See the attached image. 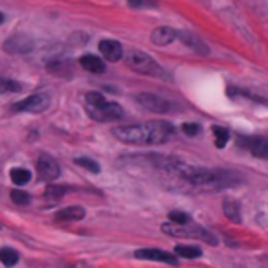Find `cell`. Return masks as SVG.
Segmentation results:
<instances>
[{
	"instance_id": "cell-22",
	"label": "cell",
	"mask_w": 268,
	"mask_h": 268,
	"mask_svg": "<svg viewBox=\"0 0 268 268\" xmlns=\"http://www.w3.org/2000/svg\"><path fill=\"white\" fill-rule=\"evenodd\" d=\"M73 162H75V165H81L83 169L90 171V173H99V164L96 162V160H90V158H86V156H81V158H75Z\"/></svg>"
},
{
	"instance_id": "cell-16",
	"label": "cell",
	"mask_w": 268,
	"mask_h": 268,
	"mask_svg": "<svg viewBox=\"0 0 268 268\" xmlns=\"http://www.w3.org/2000/svg\"><path fill=\"white\" fill-rule=\"evenodd\" d=\"M222 211H224V215L232 220V222L241 224L243 217H241V206H239V202H235L233 199H224V202H222Z\"/></svg>"
},
{
	"instance_id": "cell-7",
	"label": "cell",
	"mask_w": 268,
	"mask_h": 268,
	"mask_svg": "<svg viewBox=\"0 0 268 268\" xmlns=\"http://www.w3.org/2000/svg\"><path fill=\"white\" fill-rule=\"evenodd\" d=\"M33 39H30L28 35L24 33H15L13 37H9L6 43L2 44V48L4 52L7 54H13V55H18V54H28L33 50Z\"/></svg>"
},
{
	"instance_id": "cell-17",
	"label": "cell",
	"mask_w": 268,
	"mask_h": 268,
	"mask_svg": "<svg viewBox=\"0 0 268 268\" xmlns=\"http://www.w3.org/2000/svg\"><path fill=\"white\" fill-rule=\"evenodd\" d=\"M175 254L180 257H186V259H197V257L202 256V250L199 246H193V244H177Z\"/></svg>"
},
{
	"instance_id": "cell-3",
	"label": "cell",
	"mask_w": 268,
	"mask_h": 268,
	"mask_svg": "<svg viewBox=\"0 0 268 268\" xmlns=\"http://www.w3.org/2000/svg\"><path fill=\"white\" fill-rule=\"evenodd\" d=\"M162 232L171 235V237H195L201 239L204 243L211 244V246H217L219 241L211 232L204 230L202 226L191 224V222H186V224H177V222H169V224H162Z\"/></svg>"
},
{
	"instance_id": "cell-4",
	"label": "cell",
	"mask_w": 268,
	"mask_h": 268,
	"mask_svg": "<svg viewBox=\"0 0 268 268\" xmlns=\"http://www.w3.org/2000/svg\"><path fill=\"white\" fill-rule=\"evenodd\" d=\"M125 65L136 73H143V75H151V77L164 75V70L160 68L158 63L143 52H129L125 55Z\"/></svg>"
},
{
	"instance_id": "cell-18",
	"label": "cell",
	"mask_w": 268,
	"mask_h": 268,
	"mask_svg": "<svg viewBox=\"0 0 268 268\" xmlns=\"http://www.w3.org/2000/svg\"><path fill=\"white\" fill-rule=\"evenodd\" d=\"M9 177H11L13 184H17V186H26V184L31 180V173L28 169L15 167V169L9 171Z\"/></svg>"
},
{
	"instance_id": "cell-9",
	"label": "cell",
	"mask_w": 268,
	"mask_h": 268,
	"mask_svg": "<svg viewBox=\"0 0 268 268\" xmlns=\"http://www.w3.org/2000/svg\"><path fill=\"white\" fill-rule=\"evenodd\" d=\"M134 257L138 259H145V261H158V263H165V265H178L177 256L173 254H167L164 250H158V248H141V250L134 252Z\"/></svg>"
},
{
	"instance_id": "cell-13",
	"label": "cell",
	"mask_w": 268,
	"mask_h": 268,
	"mask_svg": "<svg viewBox=\"0 0 268 268\" xmlns=\"http://www.w3.org/2000/svg\"><path fill=\"white\" fill-rule=\"evenodd\" d=\"M177 39H180L184 44H188L189 48L195 50V52H199V54H202V55L209 54V48H207L206 44L202 43V41L195 35V33H189V31H177Z\"/></svg>"
},
{
	"instance_id": "cell-28",
	"label": "cell",
	"mask_w": 268,
	"mask_h": 268,
	"mask_svg": "<svg viewBox=\"0 0 268 268\" xmlns=\"http://www.w3.org/2000/svg\"><path fill=\"white\" fill-rule=\"evenodd\" d=\"M4 20H6V15H4V13H0V24H2Z\"/></svg>"
},
{
	"instance_id": "cell-21",
	"label": "cell",
	"mask_w": 268,
	"mask_h": 268,
	"mask_svg": "<svg viewBox=\"0 0 268 268\" xmlns=\"http://www.w3.org/2000/svg\"><path fill=\"white\" fill-rule=\"evenodd\" d=\"M20 90H22V86L18 85L17 81L0 77V94H15V92H20Z\"/></svg>"
},
{
	"instance_id": "cell-24",
	"label": "cell",
	"mask_w": 268,
	"mask_h": 268,
	"mask_svg": "<svg viewBox=\"0 0 268 268\" xmlns=\"http://www.w3.org/2000/svg\"><path fill=\"white\" fill-rule=\"evenodd\" d=\"M65 193H67V189L63 188V186H48L44 195L48 197V199H52V201H61L63 197H65Z\"/></svg>"
},
{
	"instance_id": "cell-2",
	"label": "cell",
	"mask_w": 268,
	"mask_h": 268,
	"mask_svg": "<svg viewBox=\"0 0 268 268\" xmlns=\"http://www.w3.org/2000/svg\"><path fill=\"white\" fill-rule=\"evenodd\" d=\"M86 114L99 123L112 122V120H122L123 109L118 103L107 101L99 92H88L85 98Z\"/></svg>"
},
{
	"instance_id": "cell-12",
	"label": "cell",
	"mask_w": 268,
	"mask_h": 268,
	"mask_svg": "<svg viewBox=\"0 0 268 268\" xmlns=\"http://www.w3.org/2000/svg\"><path fill=\"white\" fill-rule=\"evenodd\" d=\"M175 39H177V31L169 28V26H158L151 33V43L156 44V46H167Z\"/></svg>"
},
{
	"instance_id": "cell-11",
	"label": "cell",
	"mask_w": 268,
	"mask_h": 268,
	"mask_svg": "<svg viewBox=\"0 0 268 268\" xmlns=\"http://www.w3.org/2000/svg\"><path fill=\"white\" fill-rule=\"evenodd\" d=\"M99 52H101V55L110 63H116L123 57L122 44L118 43V41H112V39L101 41V43H99Z\"/></svg>"
},
{
	"instance_id": "cell-10",
	"label": "cell",
	"mask_w": 268,
	"mask_h": 268,
	"mask_svg": "<svg viewBox=\"0 0 268 268\" xmlns=\"http://www.w3.org/2000/svg\"><path fill=\"white\" fill-rule=\"evenodd\" d=\"M241 145H244L248 151L257 156V158H268V141L263 136H254V138H241Z\"/></svg>"
},
{
	"instance_id": "cell-14",
	"label": "cell",
	"mask_w": 268,
	"mask_h": 268,
	"mask_svg": "<svg viewBox=\"0 0 268 268\" xmlns=\"http://www.w3.org/2000/svg\"><path fill=\"white\" fill-rule=\"evenodd\" d=\"M85 217V209L81 206H68L63 207L61 211L55 213V220H63V222H75Z\"/></svg>"
},
{
	"instance_id": "cell-20",
	"label": "cell",
	"mask_w": 268,
	"mask_h": 268,
	"mask_svg": "<svg viewBox=\"0 0 268 268\" xmlns=\"http://www.w3.org/2000/svg\"><path fill=\"white\" fill-rule=\"evenodd\" d=\"M213 134H215V145L219 147V149H224L228 140H230V131L224 127H219V125H215L213 127Z\"/></svg>"
},
{
	"instance_id": "cell-26",
	"label": "cell",
	"mask_w": 268,
	"mask_h": 268,
	"mask_svg": "<svg viewBox=\"0 0 268 268\" xmlns=\"http://www.w3.org/2000/svg\"><path fill=\"white\" fill-rule=\"evenodd\" d=\"M129 6L136 7V9H143V7H156V0H129Z\"/></svg>"
},
{
	"instance_id": "cell-25",
	"label": "cell",
	"mask_w": 268,
	"mask_h": 268,
	"mask_svg": "<svg viewBox=\"0 0 268 268\" xmlns=\"http://www.w3.org/2000/svg\"><path fill=\"white\" fill-rule=\"evenodd\" d=\"M171 222H177V224H186V222H191V217L184 211H171L169 213Z\"/></svg>"
},
{
	"instance_id": "cell-15",
	"label": "cell",
	"mask_w": 268,
	"mask_h": 268,
	"mask_svg": "<svg viewBox=\"0 0 268 268\" xmlns=\"http://www.w3.org/2000/svg\"><path fill=\"white\" fill-rule=\"evenodd\" d=\"M79 65L83 70H86V72H90V73H103L105 72V63L101 61L99 57H96V55H90V54L83 55L79 59Z\"/></svg>"
},
{
	"instance_id": "cell-5",
	"label": "cell",
	"mask_w": 268,
	"mask_h": 268,
	"mask_svg": "<svg viewBox=\"0 0 268 268\" xmlns=\"http://www.w3.org/2000/svg\"><path fill=\"white\" fill-rule=\"evenodd\" d=\"M50 107V96L44 94V92H39V94H33L30 98L18 101L13 110L15 112H30V114H41L44 110H48Z\"/></svg>"
},
{
	"instance_id": "cell-1",
	"label": "cell",
	"mask_w": 268,
	"mask_h": 268,
	"mask_svg": "<svg viewBox=\"0 0 268 268\" xmlns=\"http://www.w3.org/2000/svg\"><path fill=\"white\" fill-rule=\"evenodd\" d=\"M118 140L129 145H162L173 138L175 129L165 122H149L141 125H123L112 129Z\"/></svg>"
},
{
	"instance_id": "cell-19",
	"label": "cell",
	"mask_w": 268,
	"mask_h": 268,
	"mask_svg": "<svg viewBox=\"0 0 268 268\" xmlns=\"http://www.w3.org/2000/svg\"><path fill=\"white\" fill-rule=\"evenodd\" d=\"M0 263L6 267H15L18 263V254L13 248H0Z\"/></svg>"
},
{
	"instance_id": "cell-23",
	"label": "cell",
	"mask_w": 268,
	"mask_h": 268,
	"mask_svg": "<svg viewBox=\"0 0 268 268\" xmlns=\"http://www.w3.org/2000/svg\"><path fill=\"white\" fill-rule=\"evenodd\" d=\"M11 201L17 204V206H28L30 204V195L22 191V189H13L11 191Z\"/></svg>"
},
{
	"instance_id": "cell-6",
	"label": "cell",
	"mask_w": 268,
	"mask_h": 268,
	"mask_svg": "<svg viewBox=\"0 0 268 268\" xmlns=\"http://www.w3.org/2000/svg\"><path fill=\"white\" fill-rule=\"evenodd\" d=\"M37 175H39V178L44 180V182L55 180V178H59V175H61V167H59V164H57L52 156L41 154L39 160H37Z\"/></svg>"
},
{
	"instance_id": "cell-27",
	"label": "cell",
	"mask_w": 268,
	"mask_h": 268,
	"mask_svg": "<svg viewBox=\"0 0 268 268\" xmlns=\"http://www.w3.org/2000/svg\"><path fill=\"white\" fill-rule=\"evenodd\" d=\"M182 131L186 136H197V134H201V125L199 123H184L182 125Z\"/></svg>"
},
{
	"instance_id": "cell-8",
	"label": "cell",
	"mask_w": 268,
	"mask_h": 268,
	"mask_svg": "<svg viewBox=\"0 0 268 268\" xmlns=\"http://www.w3.org/2000/svg\"><path fill=\"white\" fill-rule=\"evenodd\" d=\"M138 101H140L147 110L151 112H158V114H167V112H173L175 110V103H171L167 99L158 98L154 94H140L138 96Z\"/></svg>"
}]
</instances>
